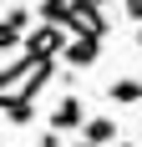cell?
<instances>
[{"label":"cell","mask_w":142,"mask_h":147,"mask_svg":"<svg viewBox=\"0 0 142 147\" xmlns=\"http://www.w3.org/2000/svg\"><path fill=\"white\" fill-rule=\"evenodd\" d=\"M51 76H56V61H41V56H20V61H10V66H0V112L36 102V91H41Z\"/></svg>","instance_id":"1"},{"label":"cell","mask_w":142,"mask_h":147,"mask_svg":"<svg viewBox=\"0 0 142 147\" xmlns=\"http://www.w3.org/2000/svg\"><path fill=\"white\" fill-rule=\"evenodd\" d=\"M81 142H86V147H117V122H112V117H86Z\"/></svg>","instance_id":"5"},{"label":"cell","mask_w":142,"mask_h":147,"mask_svg":"<svg viewBox=\"0 0 142 147\" xmlns=\"http://www.w3.org/2000/svg\"><path fill=\"white\" fill-rule=\"evenodd\" d=\"M117 147H132V142H117Z\"/></svg>","instance_id":"14"},{"label":"cell","mask_w":142,"mask_h":147,"mask_svg":"<svg viewBox=\"0 0 142 147\" xmlns=\"http://www.w3.org/2000/svg\"><path fill=\"white\" fill-rule=\"evenodd\" d=\"M76 147H86V142H76Z\"/></svg>","instance_id":"15"},{"label":"cell","mask_w":142,"mask_h":147,"mask_svg":"<svg viewBox=\"0 0 142 147\" xmlns=\"http://www.w3.org/2000/svg\"><path fill=\"white\" fill-rule=\"evenodd\" d=\"M36 147H61V132H51V127H46V132L36 137Z\"/></svg>","instance_id":"10"},{"label":"cell","mask_w":142,"mask_h":147,"mask_svg":"<svg viewBox=\"0 0 142 147\" xmlns=\"http://www.w3.org/2000/svg\"><path fill=\"white\" fill-rule=\"evenodd\" d=\"M30 117H36V102H26V107H10V112H5V122H15V127H26Z\"/></svg>","instance_id":"9"},{"label":"cell","mask_w":142,"mask_h":147,"mask_svg":"<svg viewBox=\"0 0 142 147\" xmlns=\"http://www.w3.org/2000/svg\"><path fill=\"white\" fill-rule=\"evenodd\" d=\"M46 127L61 132V137H66V132H81V127H86V102H81V96H61V102L51 107V122H46Z\"/></svg>","instance_id":"4"},{"label":"cell","mask_w":142,"mask_h":147,"mask_svg":"<svg viewBox=\"0 0 142 147\" xmlns=\"http://www.w3.org/2000/svg\"><path fill=\"white\" fill-rule=\"evenodd\" d=\"M66 46H71V36H66V26H30V36H26V56H41V61H56V56H66Z\"/></svg>","instance_id":"3"},{"label":"cell","mask_w":142,"mask_h":147,"mask_svg":"<svg viewBox=\"0 0 142 147\" xmlns=\"http://www.w3.org/2000/svg\"><path fill=\"white\" fill-rule=\"evenodd\" d=\"M107 30H112V26H107L101 5H86V0L71 5V15H66V36H71V41H101Z\"/></svg>","instance_id":"2"},{"label":"cell","mask_w":142,"mask_h":147,"mask_svg":"<svg viewBox=\"0 0 142 147\" xmlns=\"http://www.w3.org/2000/svg\"><path fill=\"white\" fill-rule=\"evenodd\" d=\"M122 10H127L132 20H137V26H142V0H122Z\"/></svg>","instance_id":"11"},{"label":"cell","mask_w":142,"mask_h":147,"mask_svg":"<svg viewBox=\"0 0 142 147\" xmlns=\"http://www.w3.org/2000/svg\"><path fill=\"white\" fill-rule=\"evenodd\" d=\"M71 5H76V0H41V20H46V26H66Z\"/></svg>","instance_id":"8"},{"label":"cell","mask_w":142,"mask_h":147,"mask_svg":"<svg viewBox=\"0 0 142 147\" xmlns=\"http://www.w3.org/2000/svg\"><path fill=\"white\" fill-rule=\"evenodd\" d=\"M107 102H117V107H137V102H142V81H137V76H117L112 86H107Z\"/></svg>","instance_id":"7"},{"label":"cell","mask_w":142,"mask_h":147,"mask_svg":"<svg viewBox=\"0 0 142 147\" xmlns=\"http://www.w3.org/2000/svg\"><path fill=\"white\" fill-rule=\"evenodd\" d=\"M97 56H101V41H71L66 46V66L71 71H91Z\"/></svg>","instance_id":"6"},{"label":"cell","mask_w":142,"mask_h":147,"mask_svg":"<svg viewBox=\"0 0 142 147\" xmlns=\"http://www.w3.org/2000/svg\"><path fill=\"white\" fill-rule=\"evenodd\" d=\"M86 5H107V0H86Z\"/></svg>","instance_id":"12"},{"label":"cell","mask_w":142,"mask_h":147,"mask_svg":"<svg viewBox=\"0 0 142 147\" xmlns=\"http://www.w3.org/2000/svg\"><path fill=\"white\" fill-rule=\"evenodd\" d=\"M137 46H142V26H137Z\"/></svg>","instance_id":"13"}]
</instances>
